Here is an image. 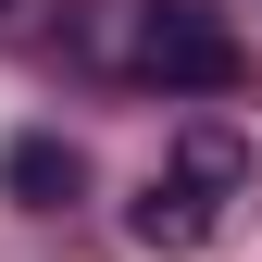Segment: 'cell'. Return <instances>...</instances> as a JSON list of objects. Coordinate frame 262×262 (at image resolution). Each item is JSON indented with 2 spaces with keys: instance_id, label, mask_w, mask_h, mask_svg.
I'll return each instance as SVG.
<instances>
[{
  "instance_id": "cell-1",
  "label": "cell",
  "mask_w": 262,
  "mask_h": 262,
  "mask_svg": "<svg viewBox=\"0 0 262 262\" xmlns=\"http://www.w3.org/2000/svg\"><path fill=\"white\" fill-rule=\"evenodd\" d=\"M237 187H250V138L237 125H187L175 138V162L138 187V250H162V262H187V250H212L225 237V212H237Z\"/></svg>"
},
{
  "instance_id": "cell-3",
  "label": "cell",
  "mask_w": 262,
  "mask_h": 262,
  "mask_svg": "<svg viewBox=\"0 0 262 262\" xmlns=\"http://www.w3.org/2000/svg\"><path fill=\"white\" fill-rule=\"evenodd\" d=\"M0 187H13L25 212H62L88 187V162H75V138H13V150H0Z\"/></svg>"
},
{
  "instance_id": "cell-4",
  "label": "cell",
  "mask_w": 262,
  "mask_h": 262,
  "mask_svg": "<svg viewBox=\"0 0 262 262\" xmlns=\"http://www.w3.org/2000/svg\"><path fill=\"white\" fill-rule=\"evenodd\" d=\"M0 13H13V0H0Z\"/></svg>"
},
{
  "instance_id": "cell-2",
  "label": "cell",
  "mask_w": 262,
  "mask_h": 262,
  "mask_svg": "<svg viewBox=\"0 0 262 262\" xmlns=\"http://www.w3.org/2000/svg\"><path fill=\"white\" fill-rule=\"evenodd\" d=\"M125 75H138V88H237L250 50H237V25H225L212 0H138V25H125Z\"/></svg>"
}]
</instances>
